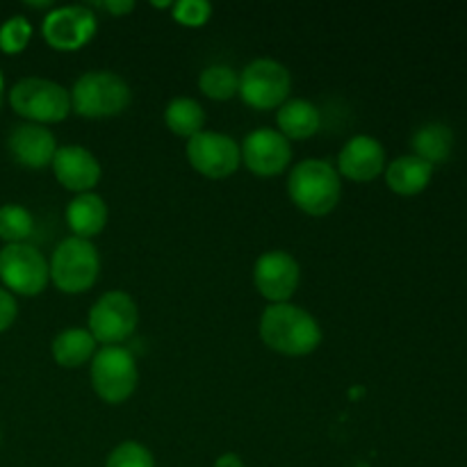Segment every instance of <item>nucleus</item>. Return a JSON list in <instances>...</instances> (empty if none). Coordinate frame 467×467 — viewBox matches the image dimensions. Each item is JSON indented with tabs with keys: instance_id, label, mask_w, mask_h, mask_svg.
<instances>
[{
	"instance_id": "nucleus-1",
	"label": "nucleus",
	"mask_w": 467,
	"mask_h": 467,
	"mask_svg": "<svg viewBox=\"0 0 467 467\" xmlns=\"http://www.w3.org/2000/svg\"><path fill=\"white\" fill-rule=\"evenodd\" d=\"M260 337L283 356H308L322 342L319 322L295 304H272L260 317Z\"/></svg>"
},
{
	"instance_id": "nucleus-2",
	"label": "nucleus",
	"mask_w": 467,
	"mask_h": 467,
	"mask_svg": "<svg viewBox=\"0 0 467 467\" xmlns=\"http://www.w3.org/2000/svg\"><path fill=\"white\" fill-rule=\"evenodd\" d=\"M287 194L306 214L324 217L336 208L342 196L340 173L327 160H304L295 164L287 176Z\"/></svg>"
},
{
	"instance_id": "nucleus-3",
	"label": "nucleus",
	"mask_w": 467,
	"mask_h": 467,
	"mask_svg": "<svg viewBox=\"0 0 467 467\" xmlns=\"http://www.w3.org/2000/svg\"><path fill=\"white\" fill-rule=\"evenodd\" d=\"M132 91L114 71H87L71 89V109L87 119L117 117L130 105Z\"/></svg>"
},
{
	"instance_id": "nucleus-4",
	"label": "nucleus",
	"mask_w": 467,
	"mask_h": 467,
	"mask_svg": "<svg viewBox=\"0 0 467 467\" xmlns=\"http://www.w3.org/2000/svg\"><path fill=\"white\" fill-rule=\"evenodd\" d=\"M9 105L32 123H57L71 112V91L48 78H23L9 91Z\"/></svg>"
},
{
	"instance_id": "nucleus-5",
	"label": "nucleus",
	"mask_w": 467,
	"mask_h": 467,
	"mask_svg": "<svg viewBox=\"0 0 467 467\" xmlns=\"http://www.w3.org/2000/svg\"><path fill=\"white\" fill-rule=\"evenodd\" d=\"M50 281L68 295L87 292L100 274L99 249L82 237H67L50 255Z\"/></svg>"
},
{
	"instance_id": "nucleus-6",
	"label": "nucleus",
	"mask_w": 467,
	"mask_h": 467,
	"mask_svg": "<svg viewBox=\"0 0 467 467\" xmlns=\"http://www.w3.org/2000/svg\"><path fill=\"white\" fill-rule=\"evenodd\" d=\"M137 381V360L126 347H103L91 358V386L108 404H123L135 392Z\"/></svg>"
},
{
	"instance_id": "nucleus-7",
	"label": "nucleus",
	"mask_w": 467,
	"mask_h": 467,
	"mask_svg": "<svg viewBox=\"0 0 467 467\" xmlns=\"http://www.w3.org/2000/svg\"><path fill=\"white\" fill-rule=\"evenodd\" d=\"M292 89V76L285 64L272 57H258L240 73V91L246 105L255 109L281 108Z\"/></svg>"
},
{
	"instance_id": "nucleus-8",
	"label": "nucleus",
	"mask_w": 467,
	"mask_h": 467,
	"mask_svg": "<svg viewBox=\"0 0 467 467\" xmlns=\"http://www.w3.org/2000/svg\"><path fill=\"white\" fill-rule=\"evenodd\" d=\"M0 281L5 290L23 296H36L50 281V265L36 246L5 244L0 249Z\"/></svg>"
},
{
	"instance_id": "nucleus-9",
	"label": "nucleus",
	"mask_w": 467,
	"mask_h": 467,
	"mask_svg": "<svg viewBox=\"0 0 467 467\" xmlns=\"http://www.w3.org/2000/svg\"><path fill=\"white\" fill-rule=\"evenodd\" d=\"M140 324V308L135 299L123 290H109L91 306L89 328L96 342L105 347L121 345L135 333Z\"/></svg>"
},
{
	"instance_id": "nucleus-10",
	"label": "nucleus",
	"mask_w": 467,
	"mask_h": 467,
	"mask_svg": "<svg viewBox=\"0 0 467 467\" xmlns=\"http://www.w3.org/2000/svg\"><path fill=\"white\" fill-rule=\"evenodd\" d=\"M187 160L199 173L208 178H228L242 162L240 144L231 135L201 130L187 140Z\"/></svg>"
},
{
	"instance_id": "nucleus-11",
	"label": "nucleus",
	"mask_w": 467,
	"mask_h": 467,
	"mask_svg": "<svg viewBox=\"0 0 467 467\" xmlns=\"http://www.w3.org/2000/svg\"><path fill=\"white\" fill-rule=\"evenodd\" d=\"M99 23H96L94 12L87 5H62L53 7L44 16L46 44L57 50H78L94 39Z\"/></svg>"
},
{
	"instance_id": "nucleus-12",
	"label": "nucleus",
	"mask_w": 467,
	"mask_h": 467,
	"mask_svg": "<svg viewBox=\"0 0 467 467\" xmlns=\"http://www.w3.org/2000/svg\"><path fill=\"white\" fill-rule=\"evenodd\" d=\"M301 281V267L287 251H265L254 265V283L272 304H287Z\"/></svg>"
},
{
	"instance_id": "nucleus-13",
	"label": "nucleus",
	"mask_w": 467,
	"mask_h": 467,
	"mask_svg": "<svg viewBox=\"0 0 467 467\" xmlns=\"http://www.w3.org/2000/svg\"><path fill=\"white\" fill-rule=\"evenodd\" d=\"M242 162L255 176H278L292 160L290 140L274 128H258L249 132L240 146Z\"/></svg>"
},
{
	"instance_id": "nucleus-14",
	"label": "nucleus",
	"mask_w": 467,
	"mask_h": 467,
	"mask_svg": "<svg viewBox=\"0 0 467 467\" xmlns=\"http://www.w3.org/2000/svg\"><path fill=\"white\" fill-rule=\"evenodd\" d=\"M50 167L62 187L78 192V194L91 192L100 181V162L85 146H57V153H55Z\"/></svg>"
},
{
	"instance_id": "nucleus-15",
	"label": "nucleus",
	"mask_w": 467,
	"mask_h": 467,
	"mask_svg": "<svg viewBox=\"0 0 467 467\" xmlns=\"http://www.w3.org/2000/svg\"><path fill=\"white\" fill-rule=\"evenodd\" d=\"M7 149L18 164L27 169H44L57 153V140L50 128L41 123H18L7 137Z\"/></svg>"
},
{
	"instance_id": "nucleus-16",
	"label": "nucleus",
	"mask_w": 467,
	"mask_h": 467,
	"mask_svg": "<svg viewBox=\"0 0 467 467\" xmlns=\"http://www.w3.org/2000/svg\"><path fill=\"white\" fill-rule=\"evenodd\" d=\"M386 169V150L379 140L356 135L342 146L337 155V173L356 182H369Z\"/></svg>"
},
{
	"instance_id": "nucleus-17",
	"label": "nucleus",
	"mask_w": 467,
	"mask_h": 467,
	"mask_svg": "<svg viewBox=\"0 0 467 467\" xmlns=\"http://www.w3.org/2000/svg\"><path fill=\"white\" fill-rule=\"evenodd\" d=\"M67 223L73 231V237H89L99 235L108 223V203L94 192L78 194L67 208Z\"/></svg>"
},
{
	"instance_id": "nucleus-18",
	"label": "nucleus",
	"mask_w": 467,
	"mask_h": 467,
	"mask_svg": "<svg viewBox=\"0 0 467 467\" xmlns=\"http://www.w3.org/2000/svg\"><path fill=\"white\" fill-rule=\"evenodd\" d=\"M278 132L287 140H306L313 137L322 126V112L313 100L306 99H287L278 108L276 114Z\"/></svg>"
},
{
	"instance_id": "nucleus-19",
	"label": "nucleus",
	"mask_w": 467,
	"mask_h": 467,
	"mask_svg": "<svg viewBox=\"0 0 467 467\" xmlns=\"http://www.w3.org/2000/svg\"><path fill=\"white\" fill-rule=\"evenodd\" d=\"M433 167L418 155H401V158L392 160L386 169V181L395 194L401 196H415L420 192L427 190L431 182Z\"/></svg>"
},
{
	"instance_id": "nucleus-20",
	"label": "nucleus",
	"mask_w": 467,
	"mask_h": 467,
	"mask_svg": "<svg viewBox=\"0 0 467 467\" xmlns=\"http://www.w3.org/2000/svg\"><path fill=\"white\" fill-rule=\"evenodd\" d=\"M96 345L99 342L94 340V336L87 328L73 327L57 333L50 351H53L55 363L62 365V368H80L87 360L94 358Z\"/></svg>"
},
{
	"instance_id": "nucleus-21",
	"label": "nucleus",
	"mask_w": 467,
	"mask_h": 467,
	"mask_svg": "<svg viewBox=\"0 0 467 467\" xmlns=\"http://www.w3.org/2000/svg\"><path fill=\"white\" fill-rule=\"evenodd\" d=\"M413 155H418L420 160L433 164L445 162L451 155L454 149V132L450 130V126L445 123H427V126L420 128L413 135Z\"/></svg>"
},
{
	"instance_id": "nucleus-22",
	"label": "nucleus",
	"mask_w": 467,
	"mask_h": 467,
	"mask_svg": "<svg viewBox=\"0 0 467 467\" xmlns=\"http://www.w3.org/2000/svg\"><path fill=\"white\" fill-rule=\"evenodd\" d=\"M164 123H167L173 135L192 140V137L203 130L205 109L196 99L178 96V99L169 100L167 109H164Z\"/></svg>"
},
{
	"instance_id": "nucleus-23",
	"label": "nucleus",
	"mask_w": 467,
	"mask_h": 467,
	"mask_svg": "<svg viewBox=\"0 0 467 467\" xmlns=\"http://www.w3.org/2000/svg\"><path fill=\"white\" fill-rule=\"evenodd\" d=\"M199 87L214 100H228L240 91V73L228 64H210L201 71Z\"/></svg>"
},
{
	"instance_id": "nucleus-24",
	"label": "nucleus",
	"mask_w": 467,
	"mask_h": 467,
	"mask_svg": "<svg viewBox=\"0 0 467 467\" xmlns=\"http://www.w3.org/2000/svg\"><path fill=\"white\" fill-rule=\"evenodd\" d=\"M32 231H35V219H32L30 210L16 203L0 205V240L5 244L27 242Z\"/></svg>"
},
{
	"instance_id": "nucleus-25",
	"label": "nucleus",
	"mask_w": 467,
	"mask_h": 467,
	"mask_svg": "<svg viewBox=\"0 0 467 467\" xmlns=\"http://www.w3.org/2000/svg\"><path fill=\"white\" fill-rule=\"evenodd\" d=\"M32 39V23L26 16L16 14L9 16L7 21L0 26V50L7 55H16L26 50V46Z\"/></svg>"
},
{
	"instance_id": "nucleus-26",
	"label": "nucleus",
	"mask_w": 467,
	"mask_h": 467,
	"mask_svg": "<svg viewBox=\"0 0 467 467\" xmlns=\"http://www.w3.org/2000/svg\"><path fill=\"white\" fill-rule=\"evenodd\" d=\"M105 467H155V459L149 447L141 442L126 441L112 450L105 461Z\"/></svg>"
},
{
	"instance_id": "nucleus-27",
	"label": "nucleus",
	"mask_w": 467,
	"mask_h": 467,
	"mask_svg": "<svg viewBox=\"0 0 467 467\" xmlns=\"http://www.w3.org/2000/svg\"><path fill=\"white\" fill-rule=\"evenodd\" d=\"M173 18L182 26L199 27L208 23V18L213 16V5L208 0H178L173 3Z\"/></svg>"
},
{
	"instance_id": "nucleus-28",
	"label": "nucleus",
	"mask_w": 467,
	"mask_h": 467,
	"mask_svg": "<svg viewBox=\"0 0 467 467\" xmlns=\"http://www.w3.org/2000/svg\"><path fill=\"white\" fill-rule=\"evenodd\" d=\"M18 313L16 299H14L12 292H7L5 287H0V333L7 331L9 327L14 324Z\"/></svg>"
},
{
	"instance_id": "nucleus-29",
	"label": "nucleus",
	"mask_w": 467,
	"mask_h": 467,
	"mask_svg": "<svg viewBox=\"0 0 467 467\" xmlns=\"http://www.w3.org/2000/svg\"><path fill=\"white\" fill-rule=\"evenodd\" d=\"M100 7L112 16H123V14H130L135 9V3L132 0H105V3H100Z\"/></svg>"
},
{
	"instance_id": "nucleus-30",
	"label": "nucleus",
	"mask_w": 467,
	"mask_h": 467,
	"mask_svg": "<svg viewBox=\"0 0 467 467\" xmlns=\"http://www.w3.org/2000/svg\"><path fill=\"white\" fill-rule=\"evenodd\" d=\"M214 467H246V465L240 456L228 451V454H222L217 461H214Z\"/></svg>"
},
{
	"instance_id": "nucleus-31",
	"label": "nucleus",
	"mask_w": 467,
	"mask_h": 467,
	"mask_svg": "<svg viewBox=\"0 0 467 467\" xmlns=\"http://www.w3.org/2000/svg\"><path fill=\"white\" fill-rule=\"evenodd\" d=\"M3 99H5V78L3 73H0V105H3Z\"/></svg>"
}]
</instances>
